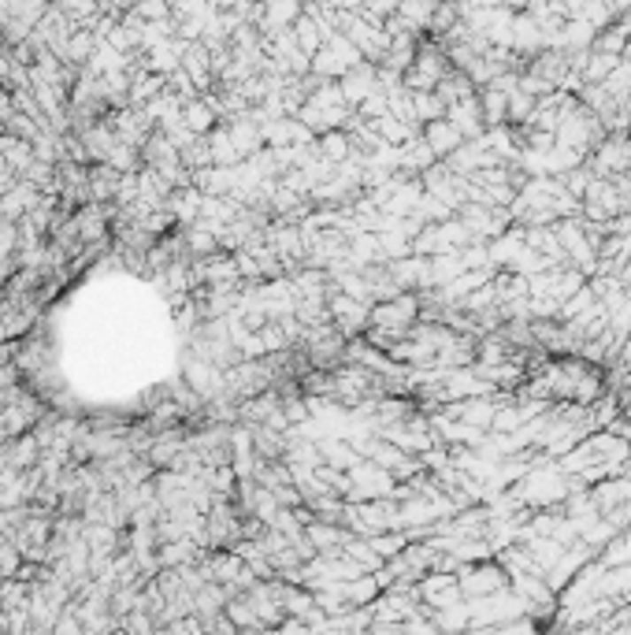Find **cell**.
<instances>
[{"instance_id":"cell-6","label":"cell","mask_w":631,"mask_h":635,"mask_svg":"<svg viewBox=\"0 0 631 635\" xmlns=\"http://www.w3.org/2000/svg\"><path fill=\"white\" fill-rule=\"evenodd\" d=\"M419 138L427 142V149L435 152V160H438V164H442V160H450L453 152L465 145L461 130H457L450 120H435V123H427V127H419Z\"/></svg>"},{"instance_id":"cell-18","label":"cell","mask_w":631,"mask_h":635,"mask_svg":"<svg viewBox=\"0 0 631 635\" xmlns=\"http://www.w3.org/2000/svg\"><path fill=\"white\" fill-rule=\"evenodd\" d=\"M598 175L590 171V164L587 167H576V171H568V175H561V186H565V194H572L576 201H583V194L590 190V182H595Z\"/></svg>"},{"instance_id":"cell-11","label":"cell","mask_w":631,"mask_h":635,"mask_svg":"<svg viewBox=\"0 0 631 635\" xmlns=\"http://www.w3.org/2000/svg\"><path fill=\"white\" fill-rule=\"evenodd\" d=\"M435 628L442 635H468L472 631V617H468V602L450 606L442 613H435Z\"/></svg>"},{"instance_id":"cell-4","label":"cell","mask_w":631,"mask_h":635,"mask_svg":"<svg viewBox=\"0 0 631 635\" xmlns=\"http://www.w3.org/2000/svg\"><path fill=\"white\" fill-rule=\"evenodd\" d=\"M338 93H342V105H346L350 112H357L368 97H375V93H379V67L360 64L350 74H342V79H338Z\"/></svg>"},{"instance_id":"cell-5","label":"cell","mask_w":631,"mask_h":635,"mask_svg":"<svg viewBox=\"0 0 631 635\" xmlns=\"http://www.w3.org/2000/svg\"><path fill=\"white\" fill-rule=\"evenodd\" d=\"M446 120H450L457 130H461L465 142H480L483 134H487L483 108H480V93H475V97H468V101H461V105H450V108H446Z\"/></svg>"},{"instance_id":"cell-16","label":"cell","mask_w":631,"mask_h":635,"mask_svg":"<svg viewBox=\"0 0 631 635\" xmlns=\"http://www.w3.org/2000/svg\"><path fill=\"white\" fill-rule=\"evenodd\" d=\"M387 105H390V115L397 123H405V127H419L416 123V108H412V93L401 86V89H394V93H387Z\"/></svg>"},{"instance_id":"cell-21","label":"cell","mask_w":631,"mask_h":635,"mask_svg":"<svg viewBox=\"0 0 631 635\" xmlns=\"http://www.w3.org/2000/svg\"><path fill=\"white\" fill-rule=\"evenodd\" d=\"M620 108H624V112H627V115H631V93H627V101H624V105H620Z\"/></svg>"},{"instance_id":"cell-14","label":"cell","mask_w":631,"mask_h":635,"mask_svg":"<svg viewBox=\"0 0 631 635\" xmlns=\"http://www.w3.org/2000/svg\"><path fill=\"white\" fill-rule=\"evenodd\" d=\"M620 67L617 56H602V52H590V60L583 67V86H602L609 74H613Z\"/></svg>"},{"instance_id":"cell-13","label":"cell","mask_w":631,"mask_h":635,"mask_svg":"<svg viewBox=\"0 0 631 635\" xmlns=\"http://www.w3.org/2000/svg\"><path fill=\"white\" fill-rule=\"evenodd\" d=\"M480 108H483V123H487V130L505 127L509 97H502V93H494V89H480Z\"/></svg>"},{"instance_id":"cell-19","label":"cell","mask_w":631,"mask_h":635,"mask_svg":"<svg viewBox=\"0 0 631 635\" xmlns=\"http://www.w3.org/2000/svg\"><path fill=\"white\" fill-rule=\"evenodd\" d=\"M602 89H605L617 105H624V101H627V93H631V67H627V64H620V67H617V71L602 82Z\"/></svg>"},{"instance_id":"cell-8","label":"cell","mask_w":631,"mask_h":635,"mask_svg":"<svg viewBox=\"0 0 631 635\" xmlns=\"http://www.w3.org/2000/svg\"><path fill=\"white\" fill-rule=\"evenodd\" d=\"M327 37H331V30L323 27L316 15H309V12H304L297 23H294V42H297V49H301L304 56H309V60L323 49V42H327Z\"/></svg>"},{"instance_id":"cell-9","label":"cell","mask_w":631,"mask_h":635,"mask_svg":"<svg viewBox=\"0 0 631 635\" xmlns=\"http://www.w3.org/2000/svg\"><path fill=\"white\" fill-rule=\"evenodd\" d=\"M475 93H480V89H475V86L468 82V74H461V71H450L446 79L435 86V97L442 101L446 108H450V105H461V101H468V97H475Z\"/></svg>"},{"instance_id":"cell-7","label":"cell","mask_w":631,"mask_h":635,"mask_svg":"<svg viewBox=\"0 0 631 635\" xmlns=\"http://www.w3.org/2000/svg\"><path fill=\"white\" fill-rule=\"evenodd\" d=\"M527 249V242H524V227L520 223H512L505 235H498L494 242H487V253H490V267H509L516 264V257H520Z\"/></svg>"},{"instance_id":"cell-20","label":"cell","mask_w":631,"mask_h":635,"mask_svg":"<svg viewBox=\"0 0 631 635\" xmlns=\"http://www.w3.org/2000/svg\"><path fill=\"white\" fill-rule=\"evenodd\" d=\"M401 631L405 635H442L435 628V621H424V617H409L405 624H401Z\"/></svg>"},{"instance_id":"cell-3","label":"cell","mask_w":631,"mask_h":635,"mask_svg":"<svg viewBox=\"0 0 631 635\" xmlns=\"http://www.w3.org/2000/svg\"><path fill=\"white\" fill-rule=\"evenodd\" d=\"M457 584H461L465 602H472V599H490V594L509 591V576L502 565H465L457 572Z\"/></svg>"},{"instance_id":"cell-1","label":"cell","mask_w":631,"mask_h":635,"mask_svg":"<svg viewBox=\"0 0 631 635\" xmlns=\"http://www.w3.org/2000/svg\"><path fill=\"white\" fill-rule=\"evenodd\" d=\"M360 64H365V56H360V49L350 42V37L346 34H331L327 42H323V49L312 56V79L338 82L342 74H350Z\"/></svg>"},{"instance_id":"cell-12","label":"cell","mask_w":631,"mask_h":635,"mask_svg":"<svg viewBox=\"0 0 631 635\" xmlns=\"http://www.w3.org/2000/svg\"><path fill=\"white\" fill-rule=\"evenodd\" d=\"M576 167H583L580 152L561 149V145H553V149L546 152V179H561V175H568V171H576Z\"/></svg>"},{"instance_id":"cell-17","label":"cell","mask_w":631,"mask_h":635,"mask_svg":"<svg viewBox=\"0 0 631 635\" xmlns=\"http://www.w3.org/2000/svg\"><path fill=\"white\" fill-rule=\"evenodd\" d=\"M535 108H539V101H535V97H527V93H520V89H516L512 97H509L505 127H509V123H524V127H527V123H531V115H535Z\"/></svg>"},{"instance_id":"cell-2","label":"cell","mask_w":631,"mask_h":635,"mask_svg":"<svg viewBox=\"0 0 631 635\" xmlns=\"http://www.w3.org/2000/svg\"><path fill=\"white\" fill-rule=\"evenodd\" d=\"M350 484H353V502H379V498H394L397 494V479L390 472H382L379 465H372V461H360V465H353L350 472Z\"/></svg>"},{"instance_id":"cell-10","label":"cell","mask_w":631,"mask_h":635,"mask_svg":"<svg viewBox=\"0 0 631 635\" xmlns=\"http://www.w3.org/2000/svg\"><path fill=\"white\" fill-rule=\"evenodd\" d=\"M465 275L461 253H446V257H431V290H442L453 279Z\"/></svg>"},{"instance_id":"cell-15","label":"cell","mask_w":631,"mask_h":635,"mask_svg":"<svg viewBox=\"0 0 631 635\" xmlns=\"http://www.w3.org/2000/svg\"><path fill=\"white\" fill-rule=\"evenodd\" d=\"M412 108H416V123H435V120H446V105L435 97V93H412Z\"/></svg>"}]
</instances>
